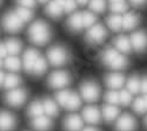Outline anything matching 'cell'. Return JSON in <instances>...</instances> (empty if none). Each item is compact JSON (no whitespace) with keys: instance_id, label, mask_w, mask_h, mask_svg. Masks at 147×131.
Here are the masks:
<instances>
[{"instance_id":"cell-3","label":"cell","mask_w":147,"mask_h":131,"mask_svg":"<svg viewBox=\"0 0 147 131\" xmlns=\"http://www.w3.org/2000/svg\"><path fill=\"white\" fill-rule=\"evenodd\" d=\"M47 59L50 63L54 67L64 66L69 60V54L68 52L61 46H54L52 48L48 49L47 52Z\"/></svg>"},{"instance_id":"cell-25","label":"cell","mask_w":147,"mask_h":131,"mask_svg":"<svg viewBox=\"0 0 147 131\" xmlns=\"http://www.w3.org/2000/svg\"><path fill=\"white\" fill-rule=\"evenodd\" d=\"M42 106H44V112H46L48 117H54L58 115V105L51 98H45L42 101Z\"/></svg>"},{"instance_id":"cell-17","label":"cell","mask_w":147,"mask_h":131,"mask_svg":"<svg viewBox=\"0 0 147 131\" xmlns=\"http://www.w3.org/2000/svg\"><path fill=\"white\" fill-rule=\"evenodd\" d=\"M121 20H122V29L125 31H132L140 22V18L136 13H125L121 17Z\"/></svg>"},{"instance_id":"cell-20","label":"cell","mask_w":147,"mask_h":131,"mask_svg":"<svg viewBox=\"0 0 147 131\" xmlns=\"http://www.w3.org/2000/svg\"><path fill=\"white\" fill-rule=\"evenodd\" d=\"M45 11H46V14L48 17L53 18V19H58L59 17H61V14L64 13L63 7L60 6L58 0H50V1L47 3V6H46Z\"/></svg>"},{"instance_id":"cell-38","label":"cell","mask_w":147,"mask_h":131,"mask_svg":"<svg viewBox=\"0 0 147 131\" xmlns=\"http://www.w3.org/2000/svg\"><path fill=\"white\" fill-rule=\"evenodd\" d=\"M69 95H71V91H68V90H61V91H59V92L55 95L57 103L65 108L66 102H67V100H68V97H69Z\"/></svg>"},{"instance_id":"cell-27","label":"cell","mask_w":147,"mask_h":131,"mask_svg":"<svg viewBox=\"0 0 147 131\" xmlns=\"http://www.w3.org/2000/svg\"><path fill=\"white\" fill-rule=\"evenodd\" d=\"M5 67L11 71H18L21 68V62L16 55L5 57Z\"/></svg>"},{"instance_id":"cell-4","label":"cell","mask_w":147,"mask_h":131,"mask_svg":"<svg viewBox=\"0 0 147 131\" xmlns=\"http://www.w3.org/2000/svg\"><path fill=\"white\" fill-rule=\"evenodd\" d=\"M106 37H107L106 28L100 23H94L93 26L88 28L86 33V41L90 45H98L101 43Z\"/></svg>"},{"instance_id":"cell-5","label":"cell","mask_w":147,"mask_h":131,"mask_svg":"<svg viewBox=\"0 0 147 131\" xmlns=\"http://www.w3.org/2000/svg\"><path fill=\"white\" fill-rule=\"evenodd\" d=\"M80 94L85 101L87 102H95L99 98L100 95V88L93 81H86L84 82L80 87Z\"/></svg>"},{"instance_id":"cell-21","label":"cell","mask_w":147,"mask_h":131,"mask_svg":"<svg viewBox=\"0 0 147 131\" xmlns=\"http://www.w3.org/2000/svg\"><path fill=\"white\" fill-rule=\"evenodd\" d=\"M119 115V108L114 104H107L102 109V116L107 122H113Z\"/></svg>"},{"instance_id":"cell-42","label":"cell","mask_w":147,"mask_h":131,"mask_svg":"<svg viewBox=\"0 0 147 131\" xmlns=\"http://www.w3.org/2000/svg\"><path fill=\"white\" fill-rule=\"evenodd\" d=\"M129 1L133 6H136V7H141V6L147 4V0H129Z\"/></svg>"},{"instance_id":"cell-19","label":"cell","mask_w":147,"mask_h":131,"mask_svg":"<svg viewBox=\"0 0 147 131\" xmlns=\"http://www.w3.org/2000/svg\"><path fill=\"white\" fill-rule=\"evenodd\" d=\"M67 27L72 32H79L84 28V23H82V14L80 12L73 13L68 20H67Z\"/></svg>"},{"instance_id":"cell-7","label":"cell","mask_w":147,"mask_h":131,"mask_svg":"<svg viewBox=\"0 0 147 131\" xmlns=\"http://www.w3.org/2000/svg\"><path fill=\"white\" fill-rule=\"evenodd\" d=\"M3 26L7 32L17 33L22 28L24 22L17 15L16 12H8L3 17Z\"/></svg>"},{"instance_id":"cell-51","label":"cell","mask_w":147,"mask_h":131,"mask_svg":"<svg viewBox=\"0 0 147 131\" xmlns=\"http://www.w3.org/2000/svg\"><path fill=\"white\" fill-rule=\"evenodd\" d=\"M145 123H146V126H147V118H146V122Z\"/></svg>"},{"instance_id":"cell-2","label":"cell","mask_w":147,"mask_h":131,"mask_svg":"<svg viewBox=\"0 0 147 131\" xmlns=\"http://www.w3.org/2000/svg\"><path fill=\"white\" fill-rule=\"evenodd\" d=\"M101 61L105 66L114 70H121L126 68L128 65V60L126 56H124L122 53L118 52L112 47H108L101 53Z\"/></svg>"},{"instance_id":"cell-29","label":"cell","mask_w":147,"mask_h":131,"mask_svg":"<svg viewBox=\"0 0 147 131\" xmlns=\"http://www.w3.org/2000/svg\"><path fill=\"white\" fill-rule=\"evenodd\" d=\"M80 105H81V100H80V97L78 96L77 94L71 92L69 97H68V100H67V102H66L65 108H66L67 110H72V111H73V110L79 109Z\"/></svg>"},{"instance_id":"cell-16","label":"cell","mask_w":147,"mask_h":131,"mask_svg":"<svg viewBox=\"0 0 147 131\" xmlns=\"http://www.w3.org/2000/svg\"><path fill=\"white\" fill-rule=\"evenodd\" d=\"M16 126V117L8 111L0 114V131H11Z\"/></svg>"},{"instance_id":"cell-14","label":"cell","mask_w":147,"mask_h":131,"mask_svg":"<svg viewBox=\"0 0 147 131\" xmlns=\"http://www.w3.org/2000/svg\"><path fill=\"white\" fill-rule=\"evenodd\" d=\"M64 128L66 131H79L82 128V120L78 115H69L64 121Z\"/></svg>"},{"instance_id":"cell-50","label":"cell","mask_w":147,"mask_h":131,"mask_svg":"<svg viewBox=\"0 0 147 131\" xmlns=\"http://www.w3.org/2000/svg\"><path fill=\"white\" fill-rule=\"evenodd\" d=\"M3 66V61H1V57H0V67Z\"/></svg>"},{"instance_id":"cell-48","label":"cell","mask_w":147,"mask_h":131,"mask_svg":"<svg viewBox=\"0 0 147 131\" xmlns=\"http://www.w3.org/2000/svg\"><path fill=\"white\" fill-rule=\"evenodd\" d=\"M39 3H41V4H47L48 1H50V0H38Z\"/></svg>"},{"instance_id":"cell-37","label":"cell","mask_w":147,"mask_h":131,"mask_svg":"<svg viewBox=\"0 0 147 131\" xmlns=\"http://www.w3.org/2000/svg\"><path fill=\"white\" fill-rule=\"evenodd\" d=\"M133 110L136 111L137 114H144L145 111H147V108H146V104H145V101H144V97H139L137 98L136 101L133 102Z\"/></svg>"},{"instance_id":"cell-18","label":"cell","mask_w":147,"mask_h":131,"mask_svg":"<svg viewBox=\"0 0 147 131\" xmlns=\"http://www.w3.org/2000/svg\"><path fill=\"white\" fill-rule=\"evenodd\" d=\"M113 43H114V48L118 52L122 53V54H128L133 49L132 48V45H131L129 38L124 37V35H120V37H118L117 39H114Z\"/></svg>"},{"instance_id":"cell-1","label":"cell","mask_w":147,"mask_h":131,"mask_svg":"<svg viewBox=\"0 0 147 131\" xmlns=\"http://www.w3.org/2000/svg\"><path fill=\"white\" fill-rule=\"evenodd\" d=\"M51 29L48 25L42 20H36L30 26L28 29V38L30 40L38 46L46 45L51 39Z\"/></svg>"},{"instance_id":"cell-34","label":"cell","mask_w":147,"mask_h":131,"mask_svg":"<svg viewBox=\"0 0 147 131\" xmlns=\"http://www.w3.org/2000/svg\"><path fill=\"white\" fill-rule=\"evenodd\" d=\"M60 6L63 7V11L65 13H72L77 8V1L76 0H58Z\"/></svg>"},{"instance_id":"cell-47","label":"cell","mask_w":147,"mask_h":131,"mask_svg":"<svg viewBox=\"0 0 147 131\" xmlns=\"http://www.w3.org/2000/svg\"><path fill=\"white\" fill-rule=\"evenodd\" d=\"M120 1H125V0H109V4H112V3H120Z\"/></svg>"},{"instance_id":"cell-13","label":"cell","mask_w":147,"mask_h":131,"mask_svg":"<svg viewBox=\"0 0 147 131\" xmlns=\"http://www.w3.org/2000/svg\"><path fill=\"white\" fill-rule=\"evenodd\" d=\"M84 120L90 124H98L100 122V111L93 105H88L82 111Z\"/></svg>"},{"instance_id":"cell-46","label":"cell","mask_w":147,"mask_h":131,"mask_svg":"<svg viewBox=\"0 0 147 131\" xmlns=\"http://www.w3.org/2000/svg\"><path fill=\"white\" fill-rule=\"evenodd\" d=\"M82 131H98V130L94 129V128H85Z\"/></svg>"},{"instance_id":"cell-12","label":"cell","mask_w":147,"mask_h":131,"mask_svg":"<svg viewBox=\"0 0 147 131\" xmlns=\"http://www.w3.org/2000/svg\"><path fill=\"white\" fill-rule=\"evenodd\" d=\"M105 83L108 88L111 89H119L122 86L125 84V76L122 74L119 73H112V74H108L105 77Z\"/></svg>"},{"instance_id":"cell-49","label":"cell","mask_w":147,"mask_h":131,"mask_svg":"<svg viewBox=\"0 0 147 131\" xmlns=\"http://www.w3.org/2000/svg\"><path fill=\"white\" fill-rule=\"evenodd\" d=\"M144 101H145V104H146V108H147V94L145 95V97H144Z\"/></svg>"},{"instance_id":"cell-10","label":"cell","mask_w":147,"mask_h":131,"mask_svg":"<svg viewBox=\"0 0 147 131\" xmlns=\"http://www.w3.org/2000/svg\"><path fill=\"white\" fill-rule=\"evenodd\" d=\"M115 130L117 131H136L137 121L129 114H124L117 120Z\"/></svg>"},{"instance_id":"cell-26","label":"cell","mask_w":147,"mask_h":131,"mask_svg":"<svg viewBox=\"0 0 147 131\" xmlns=\"http://www.w3.org/2000/svg\"><path fill=\"white\" fill-rule=\"evenodd\" d=\"M44 114V106H42V102L40 101H34L30 104L28 109H27V115L32 118L38 117L40 115Z\"/></svg>"},{"instance_id":"cell-15","label":"cell","mask_w":147,"mask_h":131,"mask_svg":"<svg viewBox=\"0 0 147 131\" xmlns=\"http://www.w3.org/2000/svg\"><path fill=\"white\" fill-rule=\"evenodd\" d=\"M31 125L38 131H48L52 128V121L50 120V117L40 115L38 117L33 118L31 122Z\"/></svg>"},{"instance_id":"cell-43","label":"cell","mask_w":147,"mask_h":131,"mask_svg":"<svg viewBox=\"0 0 147 131\" xmlns=\"http://www.w3.org/2000/svg\"><path fill=\"white\" fill-rule=\"evenodd\" d=\"M8 54H7V51H6V47H5V43H0V57H6Z\"/></svg>"},{"instance_id":"cell-11","label":"cell","mask_w":147,"mask_h":131,"mask_svg":"<svg viewBox=\"0 0 147 131\" xmlns=\"http://www.w3.org/2000/svg\"><path fill=\"white\" fill-rule=\"evenodd\" d=\"M38 56H39V53L36 52L34 48H30V49H27L25 53H24L22 66H24V69H25L27 73H31L32 71L34 62H35L36 59H38Z\"/></svg>"},{"instance_id":"cell-24","label":"cell","mask_w":147,"mask_h":131,"mask_svg":"<svg viewBox=\"0 0 147 131\" xmlns=\"http://www.w3.org/2000/svg\"><path fill=\"white\" fill-rule=\"evenodd\" d=\"M4 43L8 55H17L21 51V42L17 39H9Z\"/></svg>"},{"instance_id":"cell-36","label":"cell","mask_w":147,"mask_h":131,"mask_svg":"<svg viewBox=\"0 0 147 131\" xmlns=\"http://www.w3.org/2000/svg\"><path fill=\"white\" fill-rule=\"evenodd\" d=\"M109 8L114 14H121L125 13L127 11V4L126 1H120V3H112L109 5Z\"/></svg>"},{"instance_id":"cell-45","label":"cell","mask_w":147,"mask_h":131,"mask_svg":"<svg viewBox=\"0 0 147 131\" xmlns=\"http://www.w3.org/2000/svg\"><path fill=\"white\" fill-rule=\"evenodd\" d=\"M76 1H77V4H80V5H86V4H88L90 0H76Z\"/></svg>"},{"instance_id":"cell-23","label":"cell","mask_w":147,"mask_h":131,"mask_svg":"<svg viewBox=\"0 0 147 131\" xmlns=\"http://www.w3.org/2000/svg\"><path fill=\"white\" fill-rule=\"evenodd\" d=\"M107 26L111 28L113 32H119L120 29H122V20H121V15L120 14H112L109 15L106 20Z\"/></svg>"},{"instance_id":"cell-52","label":"cell","mask_w":147,"mask_h":131,"mask_svg":"<svg viewBox=\"0 0 147 131\" xmlns=\"http://www.w3.org/2000/svg\"><path fill=\"white\" fill-rule=\"evenodd\" d=\"M0 3H1V0H0Z\"/></svg>"},{"instance_id":"cell-35","label":"cell","mask_w":147,"mask_h":131,"mask_svg":"<svg viewBox=\"0 0 147 131\" xmlns=\"http://www.w3.org/2000/svg\"><path fill=\"white\" fill-rule=\"evenodd\" d=\"M105 100L108 104H120V101H119V92L115 90V89H112L106 92L105 95Z\"/></svg>"},{"instance_id":"cell-41","label":"cell","mask_w":147,"mask_h":131,"mask_svg":"<svg viewBox=\"0 0 147 131\" xmlns=\"http://www.w3.org/2000/svg\"><path fill=\"white\" fill-rule=\"evenodd\" d=\"M140 90L145 94H147V76H145L141 81H140Z\"/></svg>"},{"instance_id":"cell-28","label":"cell","mask_w":147,"mask_h":131,"mask_svg":"<svg viewBox=\"0 0 147 131\" xmlns=\"http://www.w3.org/2000/svg\"><path fill=\"white\" fill-rule=\"evenodd\" d=\"M4 87L6 89H14L17 88L19 84H20V78L18 75L16 74H8V75H5V78H4Z\"/></svg>"},{"instance_id":"cell-31","label":"cell","mask_w":147,"mask_h":131,"mask_svg":"<svg viewBox=\"0 0 147 131\" xmlns=\"http://www.w3.org/2000/svg\"><path fill=\"white\" fill-rule=\"evenodd\" d=\"M127 90L132 94H137L138 91H140V80L138 76H132L131 78H128L127 83H126Z\"/></svg>"},{"instance_id":"cell-30","label":"cell","mask_w":147,"mask_h":131,"mask_svg":"<svg viewBox=\"0 0 147 131\" xmlns=\"http://www.w3.org/2000/svg\"><path fill=\"white\" fill-rule=\"evenodd\" d=\"M16 13L17 15L21 19V21L25 23V22H28L32 20L33 18V12L31 8H26V7H22V6H19L17 9H16Z\"/></svg>"},{"instance_id":"cell-32","label":"cell","mask_w":147,"mask_h":131,"mask_svg":"<svg viewBox=\"0 0 147 131\" xmlns=\"http://www.w3.org/2000/svg\"><path fill=\"white\" fill-rule=\"evenodd\" d=\"M90 8L94 13H102L106 9V0H90Z\"/></svg>"},{"instance_id":"cell-44","label":"cell","mask_w":147,"mask_h":131,"mask_svg":"<svg viewBox=\"0 0 147 131\" xmlns=\"http://www.w3.org/2000/svg\"><path fill=\"white\" fill-rule=\"evenodd\" d=\"M4 78H5V74L3 73V71H0V87L3 86V83H4Z\"/></svg>"},{"instance_id":"cell-8","label":"cell","mask_w":147,"mask_h":131,"mask_svg":"<svg viewBox=\"0 0 147 131\" xmlns=\"http://www.w3.org/2000/svg\"><path fill=\"white\" fill-rule=\"evenodd\" d=\"M27 98V94L25 89H21V88H14V89H9V91L5 95V101L12 105V106H18L22 105L25 103Z\"/></svg>"},{"instance_id":"cell-22","label":"cell","mask_w":147,"mask_h":131,"mask_svg":"<svg viewBox=\"0 0 147 131\" xmlns=\"http://www.w3.org/2000/svg\"><path fill=\"white\" fill-rule=\"evenodd\" d=\"M46 70H47V61L42 56L39 55L38 59H36L35 62H34V66H33V69H32L31 73L35 76H39V75H42Z\"/></svg>"},{"instance_id":"cell-6","label":"cell","mask_w":147,"mask_h":131,"mask_svg":"<svg viewBox=\"0 0 147 131\" xmlns=\"http://www.w3.org/2000/svg\"><path fill=\"white\" fill-rule=\"evenodd\" d=\"M69 82H71V76L67 71H64V70L54 71L48 77V84L54 89L65 88L66 86L69 84Z\"/></svg>"},{"instance_id":"cell-39","label":"cell","mask_w":147,"mask_h":131,"mask_svg":"<svg viewBox=\"0 0 147 131\" xmlns=\"http://www.w3.org/2000/svg\"><path fill=\"white\" fill-rule=\"evenodd\" d=\"M119 101L122 105H129L132 103V92L128 90H122L119 92Z\"/></svg>"},{"instance_id":"cell-33","label":"cell","mask_w":147,"mask_h":131,"mask_svg":"<svg viewBox=\"0 0 147 131\" xmlns=\"http://www.w3.org/2000/svg\"><path fill=\"white\" fill-rule=\"evenodd\" d=\"M82 14V23H84V27L90 28L91 26H93L95 21H96V17L93 12H84Z\"/></svg>"},{"instance_id":"cell-40","label":"cell","mask_w":147,"mask_h":131,"mask_svg":"<svg viewBox=\"0 0 147 131\" xmlns=\"http://www.w3.org/2000/svg\"><path fill=\"white\" fill-rule=\"evenodd\" d=\"M17 3L19 4V6L31 8V9L35 6V0H17Z\"/></svg>"},{"instance_id":"cell-9","label":"cell","mask_w":147,"mask_h":131,"mask_svg":"<svg viewBox=\"0 0 147 131\" xmlns=\"http://www.w3.org/2000/svg\"><path fill=\"white\" fill-rule=\"evenodd\" d=\"M131 45L132 48L137 53H144L147 51V32L137 31L131 35Z\"/></svg>"}]
</instances>
